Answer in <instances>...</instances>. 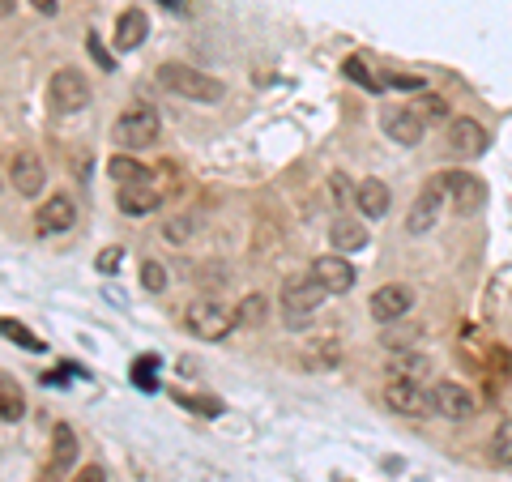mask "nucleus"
<instances>
[{
  "label": "nucleus",
  "mask_w": 512,
  "mask_h": 482,
  "mask_svg": "<svg viewBox=\"0 0 512 482\" xmlns=\"http://www.w3.org/2000/svg\"><path fill=\"white\" fill-rule=\"evenodd\" d=\"M158 82H163V90H171L175 99H188V103H218L222 99L218 77L192 69V64H163V69H158Z\"/></svg>",
  "instance_id": "nucleus-1"
},
{
  "label": "nucleus",
  "mask_w": 512,
  "mask_h": 482,
  "mask_svg": "<svg viewBox=\"0 0 512 482\" xmlns=\"http://www.w3.org/2000/svg\"><path fill=\"white\" fill-rule=\"evenodd\" d=\"M184 329L201 342H222L235 329V308H227L222 299H197L184 308Z\"/></svg>",
  "instance_id": "nucleus-2"
},
{
  "label": "nucleus",
  "mask_w": 512,
  "mask_h": 482,
  "mask_svg": "<svg viewBox=\"0 0 512 482\" xmlns=\"http://www.w3.org/2000/svg\"><path fill=\"white\" fill-rule=\"evenodd\" d=\"M158 133H163V120H158V111L146 103H133L116 120V128H111V137H116L120 150H150L158 141Z\"/></svg>",
  "instance_id": "nucleus-3"
},
{
  "label": "nucleus",
  "mask_w": 512,
  "mask_h": 482,
  "mask_svg": "<svg viewBox=\"0 0 512 482\" xmlns=\"http://www.w3.org/2000/svg\"><path fill=\"white\" fill-rule=\"evenodd\" d=\"M325 286H320L312 273H303V278H291L282 286V316H286V325L291 329H303L308 320L316 316V308L325 303Z\"/></svg>",
  "instance_id": "nucleus-4"
},
{
  "label": "nucleus",
  "mask_w": 512,
  "mask_h": 482,
  "mask_svg": "<svg viewBox=\"0 0 512 482\" xmlns=\"http://www.w3.org/2000/svg\"><path fill=\"white\" fill-rule=\"evenodd\" d=\"M90 82L82 69H60L52 73V82H47V107L56 111V116H77V111L90 107Z\"/></svg>",
  "instance_id": "nucleus-5"
},
{
  "label": "nucleus",
  "mask_w": 512,
  "mask_h": 482,
  "mask_svg": "<svg viewBox=\"0 0 512 482\" xmlns=\"http://www.w3.org/2000/svg\"><path fill=\"white\" fill-rule=\"evenodd\" d=\"M444 197H448V171H440L436 180H427V188L414 197L410 214H406V231L410 235H423V231L436 227V218L444 210Z\"/></svg>",
  "instance_id": "nucleus-6"
},
{
  "label": "nucleus",
  "mask_w": 512,
  "mask_h": 482,
  "mask_svg": "<svg viewBox=\"0 0 512 482\" xmlns=\"http://www.w3.org/2000/svg\"><path fill=\"white\" fill-rule=\"evenodd\" d=\"M431 410H436L440 419H448V423H466V419L478 414V401H474V393L466 389V384L440 380L436 389H431Z\"/></svg>",
  "instance_id": "nucleus-7"
},
{
  "label": "nucleus",
  "mask_w": 512,
  "mask_h": 482,
  "mask_svg": "<svg viewBox=\"0 0 512 482\" xmlns=\"http://www.w3.org/2000/svg\"><path fill=\"white\" fill-rule=\"evenodd\" d=\"M167 192H171V184H163V180L154 175V180H146V184L116 188V205H120L124 218H146V214H154V210H163Z\"/></svg>",
  "instance_id": "nucleus-8"
},
{
  "label": "nucleus",
  "mask_w": 512,
  "mask_h": 482,
  "mask_svg": "<svg viewBox=\"0 0 512 482\" xmlns=\"http://www.w3.org/2000/svg\"><path fill=\"white\" fill-rule=\"evenodd\" d=\"M9 184L18 197H39L47 188V171H43V158L35 150H13L9 154Z\"/></svg>",
  "instance_id": "nucleus-9"
},
{
  "label": "nucleus",
  "mask_w": 512,
  "mask_h": 482,
  "mask_svg": "<svg viewBox=\"0 0 512 482\" xmlns=\"http://www.w3.org/2000/svg\"><path fill=\"white\" fill-rule=\"evenodd\" d=\"M384 401H389V410L402 414V419H423L431 410V393L419 380H389L384 384Z\"/></svg>",
  "instance_id": "nucleus-10"
},
{
  "label": "nucleus",
  "mask_w": 512,
  "mask_h": 482,
  "mask_svg": "<svg viewBox=\"0 0 512 482\" xmlns=\"http://www.w3.org/2000/svg\"><path fill=\"white\" fill-rule=\"evenodd\" d=\"M77 227V201L69 192H52V201H43L35 210V231L47 239V235H64Z\"/></svg>",
  "instance_id": "nucleus-11"
},
{
  "label": "nucleus",
  "mask_w": 512,
  "mask_h": 482,
  "mask_svg": "<svg viewBox=\"0 0 512 482\" xmlns=\"http://www.w3.org/2000/svg\"><path fill=\"white\" fill-rule=\"evenodd\" d=\"M410 308H414V291L402 286V282L380 286V291L367 299V312H372V320H380V325H397V320H406Z\"/></svg>",
  "instance_id": "nucleus-12"
},
{
  "label": "nucleus",
  "mask_w": 512,
  "mask_h": 482,
  "mask_svg": "<svg viewBox=\"0 0 512 482\" xmlns=\"http://www.w3.org/2000/svg\"><path fill=\"white\" fill-rule=\"evenodd\" d=\"M73 461H77V431L69 423H56L52 427V457H47L39 482H60L73 470Z\"/></svg>",
  "instance_id": "nucleus-13"
},
{
  "label": "nucleus",
  "mask_w": 512,
  "mask_h": 482,
  "mask_svg": "<svg viewBox=\"0 0 512 482\" xmlns=\"http://www.w3.org/2000/svg\"><path fill=\"white\" fill-rule=\"evenodd\" d=\"M487 128L478 124L474 116H457L448 120V150H453L457 158H483L487 154Z\"/></svg>",
  "instance_id": "nucleus-14"
},
{
  "label": "nucleus",
  "mask_w": 512,
  "mask_h": 482,
  "mask_svg": "<svg viewBox=\"0 0 512 482\" xmlns=\"http://www.w3.org/2000/svg\"><path fill=\"white\" fill-rule=\"evenodd\" d=\"M312 278L325 286L329 295H346L350 286H355V265H350L342 252H325L312 261Z\"/></svg>",
  "instance_id": "nucleus-15"
},
{
  "label": "nucleus",
  "mask_w": 512,
  "mask_h": 482,
  "mask_svg": "<svg viewBox=\"0 0 512 482\" xmlns=\"http://www.w3.org/2000/svg\"><path fill=\"white\" fill-rule=\"evenodd\" d=\"M380 128L389 141H397V146H419L423 141V120L414 107H389L380 116Z\"/></svg>",
  "instance_id": "nucleus-16"
},
{
  "label": "nucleus",
  "mask_w": 512,
  "mask_h": 482,
  "mask_svg": "<svg viewBox=\"0 0 512 482\" xmlns=\"http://www.w3.org/2000/svg\"><path fill=\"white\" fill-rule=\"evenodd\" d=\"M448 197H453L457 214H478L483 210V201H487V188L470 171H448Z\"/></svg>",
  "instance_id": "nucleus-17"
},
{
  "label": "nucleus",
  "mask_w": 512,
  "mask_h": 482,
  "mask_svg": "<svg viewBox=\"0 0 512 482\" xmlns=\"http://www.w3.org/2000/svg\"><path fill=\"white\" fill-rule=\"evenodd\" d=\"M329 244L338 248L342 256H346V252H363V248H367V227H363L355 214L333 218V222H329Z\"/></svg>",
  "instance_id": "nucleus-18"
},
{
  "label": "nucleus",
  "mask_w": 512,
  "mask_h": 482,
  "mask_svg": "<svg viewBox=\"0 0 512 482\" xmlns=\"http://www.w3.org/2000/svg\"><path fill=\"white\" fill-rule=\"evenodd\" d=\"M146 30H150L146 13H141V9H124L116 18V47H120V52H137V47L146 43Z\"/></svg>",
  "instance_id": "nucleus-19"
},
{
  "label": "nucleus",
  "mask_w": 512,
  "mask_h": 482,
  "mask_svg": "<svg viewBox=\"0 0 512 482\" xmlns=\"http://www.w3.org/2000/svg\"><path fill=\"white\" fill-rule=\"evenodd\" d=\"M0 419L5 423H22L26 419V393H22V384L0 372Z\"/></svg>",
  "instance_id": "nucleus-20"
},
{
  "label": "nucleus",
  "mask_w": 512,
  "mask_h": 482,
  "mask_svg": "<svg viewBox=\"0 0 512 482\" xmlns=\"http://www.w3.org/2000/svg\"><path fill=\"white\" fill-rule=\"evenodd\" d=\"M427 372H431V363H427V355H419V350H397V355L389 359V376L393 380H427Z\"/></svg>",
  "instance_id": "nucleus-21"
},
{
  "label": "nucleus",
  "mask_w": 512,
  "mask_h": 482,
  "mask_svg": "<svg viewBox=\"0 0 512 482\" xmlns=\"http://www.w3.org/2000/svg\"><path fill=\"white\" fill-rule=\"evenodd\" d=\"M389 188H384L380 180H359V214L363 218H384L389 214Z\"/></svg>",
  "instance_id": "nucleus-22"
},
{
  "label": "nucleus",
  "mask_w": 512,
  "mask_h": 482,
  "mask_svg": "<svg viewBox=\"0 0 512 482\" xmlns=\"http://www.w3.org/2000/svg\"><path fill=\"white\" fill-rule=\"evenodd\" d=\"M107 171H111V180H116V188H133V184L154 180V171H150V167H141L137 158H128V154H116V158H111Z\"/></svg>",
  "instance_id": "nucleus-23"
},
{
  "label": "nucleus",
  "mask_w": 512,
  "mask_h": 482,
  "mask_svg": "<svg viewBox=\"0 0 512 482\" xmlns=\"http://www.w3.org/2000/svg\"><path fill=\"white\" fill-rule=\"evenodd\" d=\"M197 227H201V218L184 210V214H175V218H167V222H163V239H167L171 248H184L188 239L197 235Z\"/></svg>",
  "instance_id": "nucleus-24"
},
{
  "label": "nucleus",
  "mask_w": 512,
  "mask_h": 482,
  "mask_svg": "<svg viewBox=\"0 0 512 482\" xmlns=\"http://www.w3.org/2000/svg\"><path fill=\"white\" fill-rule=\"evenodd\" d=\"M265 312H269L265 295H244L239 299V308H235V329H256L265 320Z\"/></svg>",
  "instance_id": "nucleus-25"
},
{
  "label": "nucleus",
  "mask_w": 512,
  "mask_h": 482,
  "mask_svg": "<svg viewBox=\"0 0 512 482\" xmlns=\"http://www.w3.org/2000/svg\"><path fill=\"white\" fill-rule=\"evenodd\" d=\"M0 337H9L13 346L30 350V355H39V350H47V346L39 342V337H35V333H30V329L22 325V320H9V316H0Z\"/></svg>",
  "instance_id": "nucleus-26"
},
{
  "label": "nucleus",
  "mask_w": 512,
  "mask_h": 482,
  "mask_svg": "<svg viewBox=\"0 0 512 482\" xmlns=\"http://www.w3.org/2000/svg\"><path fill=\"white\" fill-rule=\"evenodd\" d=\"M133 384L141 393H154L158 389V355H141L133 363Z\"/></svg>",
  "instance_id": "nucleus-27"
},
{
  "label": "nucleus",
  "mask_w": 512,
  "mask_h": 482,
  "mask_svg": "<svg viewBox=\"0 0 512 482\" xmlns=\"http://www.w3.org/2000/svg\"><path fill=\"white\" fill-rule=\"evenodd\" d=\"M342 73L350 77V82H359L363 90H372V94H380V90H384V82H380V77H372V69H367V64H363L359 56H350V60L342 64Z\"/></svg>",
  "instance_id": "nucleus-28"
},
{
  "label": "nucleus",
  "mask_w": 512,
  "mask_h": 482,
  "mask_svg": "<svg viewBox=\"0 0 512 482\" xmlns=\"http://www.w3.org/2000/svg\"><path fill=\"white\" fill-rule=\"evenodd\" d=\"M414 111H419L423 128H427V124H440V120H448V103L440 99V94H427L423 103H414Z\"/></svg>",
  "instance_id": "nucleus-29"
},
{
  "label": "nucleus",
  "mask_w": 512,
  "mask_h": 482,
  "mask_svg": "<svg viewBox=\"0 0 512 482\" xmlns=\"http://www.w3.org/2000/svg\"><path fill=\"white\" fill-rule=\"evenodd\" d=\"M141 286H146L150 295H163L167 291V269L158 261H141Z\"/></svg>",
  "instance_id": "nucleus-30"
},
{
  "label": "nucleus",
  "mask_w": 512,
  "mask_h": 482,
  "mask_svg": "<svg viewBox=\"0 0 512 482\" xmlns=\"http://www.w3.org/2000/svg\"><path fill=\"white\" fill-rule=\"evenodd\" d=\"M491 457L500 461V465H512V419L500 423V431H495V440H491Z\"/></svg>",
  "instance_id": "nucleus-31"
},
{
  "label": "nucleus",
  "mask_w": 512,
  "mask_h": 482,
  "mask_svg": "<svg viewBox=\"0 0 512 482\" xmlns=\"http://www.w3.org/2000/svg\"><path fill=\"white\" fill-rule=\"evenodd\" d=\"M329 188H333V197H338L342 210H359V188H350L346 175H333Z\"/></svg>",
  "instance_id": "nucleus-32"
},
{
  "label": "nucleus",
  "mask_w": 512,
  "mask_h": 482,
  "mask_svg": "<svg viewBox=\"0 0 512 482\" xmlns=\"http://www.w3.org/2000/svg\"><path fill=\"white\" fill-rule=\"evenodd\" d=\"M338 342H312V350H308V363L312 367H338Z\"/></svg>",
  "instance_id": "nucleus-33"
},
{
  "label": "nucleus",
  "mask_w": 512,
  "mask_h": 482,
  "mask_svg": "<svg viewBox=\"0 0 512 482\" xmlns=\"http://www.w3.org/2000/svg\"><path fill=\"white\" fill-rule=\"evenodd\" d=\"M180 406L201 410L205 419H214V414H222V406H218V401H210V397H188V393H180Z\"/></svg>",
  "instance_id": "nucleus-34"
},
{
  "label": "nucleus",
  "mask_w": 512,
  "mask_h": 482,
  "mask_svg": "<svg viewBox=\"0 0 512 482\" xmlns=\"http://www.w3.org/2000/svg\"><path fill=\"white\" fill-rule=\"evenodd\" d=\"M384 86H397V90H423L427 82H423V77H414V73H389V77H384Z\"/></svg>",
  "instance_id": "nucleus-35"
},
{
  "label": "nucleus",
  "mask_w": 512,
  "mask_h": 482,
  "mask_svg": "<svg viewBox=\"0 0 512 482\" xmlns=\"http://www.w3.org/2000/svg\"><path fill=\"white\" fill-rule=\"evenodd\" d=\"M120 261H124V248H103V252H99V261H94V265H99V273H116V269H120Z\"/></svg>",
  "instance_id": "nucleus-36"
},
{
  "label": "nucleus",
  "mask_w": 512,
  "mask_h": 482,
  "mask_svg": "<svg viewBox=\"0 0 512 482\" xmlns=\"http://www.w3.org/2000/svg\"><path fill=\"white\" fill-rule=\"evenodd\" d=\"M86 47H90V56L99 60V69H107V73H111V52H107V47H103L99 39H94V35H86Z\"/></svg>",
  "instance_id": "nucleus-37"
},
{
  "label": "nucleus",
  "mask_w": 512,
  "mask_h": 482,
  "mask_svg": "<svg viewBox=\"0 0 512 482\" xmlns=\"http://www.w3.org/2000/svg\"><path fill=\"white\" fill-rule=\"evenodd\" d=\"M73 482H107V470H103V465H86V470L77 474Z\"/></svg>",
  "instance_id": "nucleus-38"
},
{
  "label": "nucleus",
  "mask_w": 512,
  "mask_h": 482,
  "mask_svg": "<svg viewBox=\"0 0 512 482\" xmlns=\"http://www.w3.org/2000/svg\"><path fill=\"white\" fill-rule=\"evenodd\" d=\"M26 5H35L39 13H56L60 5H56V0H26Z\"/></svg>",
  "instance_id": "nucleus-39"
},
{
  "label": "nucleus",
  "mask_w": 512,
  "mask_h": 482,
  "mask_svg": "<svg viewBox=\"0 0 512 482\" xmlns=\"http://www.w3.org/2000/svg\"><path fill=\"white\" fill-rule=\"evenodd\" d=\"M163 5H167L171 13H180V18H184V13H188V0H163Z\"/></svg>",
  "instance_id": "nucleus-40"
},
{
  "label": "nucleus",
  "mask_w": 512,
  "mask_h": 482,
  "mask_svg": "<svg viewBox=\"0 0 512 482\" xmlns=\"http://www.w3.org/2000/svg\"><path fill=\"white\" fill-rule=\"evenodd\" d=\"M13 9H18V0H0V18H9Z\"/></svg>",
  "instance_id": "nucleus-41"
}]
</instances>
